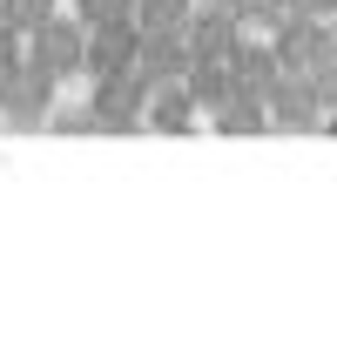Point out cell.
Returning <instances> with one entry per match:
<instances>
[{
  "label": "cell",
  "instance_id": "obj_2",
  "mask_svg": "<svg viewBox=\"0 0 337 351\" xmlns=\"http://www.w3.org/2000/svg\"><path fill=\"white\" fill-rule=\"evenodd\" d=\"M54 75H47L34 54H21L7 75H0V122L7 129H41L47 115H54Z\"/></svg>",
  "mask_w": 337,
  "mask_h": 351
},
{
  "label": "cell",
  "instance_id": "obj_8",
  "mask_svg": "<svg viewBox=\"0 0 337 351\" xmlns=\"http://www.w3.org/2000/svg\"><path fill=\"white\" fill-rule=\"evenodd\" d=\"M203 122V108H196V95H189V82H168L149 95V129L155 135H189Z\"/></svg>",
  "mask_w": 337,
  "mask_h": 351
},
{
  "label": "cell",
  "instance_id": "obj_9",
  "mask_svg": "<svg viewBox=\"0 0 337 351\" xmlns=\"http://www.w3.org/2000/svg\"><path fill=\"white\" fill-rule=\"evenodd\" d=\"M236 88H250V95H270V88L284 82V61H277V47H270V34H250V41L236 47Z\"/></svg>",
  "mask_w": 337,
  "mask_h": 351
},
{
  "label": "cell",
  "instance_id": "obj_19",
  "mask_svg": "<svg viewBox=\"0 0 337 351\" xmlns=\"http://www.w3.org/2000/svg\"><path fill=\"white\" fill-rule=\"evenodd\" d=\"M331 27H337V14H331Z\"/></svg>",
  "mask_w": 337,
  "mask_h": 351
},
{
  "label": "cell",
  "instance_id": "obj_17",
  "mask_svg": "<svg viewBox=\"0 0 337 351\" xmlns=\"http://www.w3.org/2000/svg\"><path fill=\"white\" fill-rule=\"evenodd\" d=\"M21 54H27V34H21V27H7V21H0V75H7V68H14V61H21Z\"/></svg>",
  "mask_w": 337,
  "mask_h": 351
},
{
  "label": "cell",
  "instance_id": "obj_11",
  "mask_svg": "<svg viewBox=\"0 0 337 351\" xmlns=\"http://www.w3.org/2000/svg\"><path fill=\"white\" fill-rule=\"evenodd\" d=\"M182 82H189V95H196V108L216 115V108L236 95V68H229V61H189V75H182Z\"/></svg>",
  "mask_w": 337,
  "mask_h": 351
},
{
  "label": "cell",
  "instance_id": "obj_3",
  "mask_svg": "<svg viewBox=\"0 0 337 351\" xmlns=\"http://www.w3.org/2000/svg\"><path fill=\"white\" fill-rule=\"evenodd\" d=\"M27 54L41 61L54 82L88 75V27H82V14H54L47 27H34V34H27Z\"/></svg>",
  "mask_w": 337,
  "mask_h": 351
},
{
  "label": "cell",
  "instance_id": "obj_20",
  "mask_svg": "<svg viewBox=\"0 0 337 351\" xmlns=\"http://www.w3.org/2000/svg\"><path fill=\"white\" fill-rule=\"evenodd\" d=\"M0 7H7V0H0Z\"/></svg>",
  "mask_w": 337,
  "mask_h": 351
},
{
  "label": "cell",
  "instance_id": "obj_4",
  "mask_svg": "<svg viewBox=\"0 0 337 351\" xmlns=\"http://www.w3.org/2000/svg\"><path fill=\"white\" fill-rule=\"evenodd\" d=\"M189 61H236V47L250 41V27L223 7V0H196V14H189Z\"/></svg>",
  "mask_w": 337,
  "mask_h": 351
},
{
  "label": "cell",
  "instance_id": "obj_18",
  "mask_svg": "<svg viewBox=\"0 0 337 351\" xmlns=\"http://www.w3.org/2000/svg\"><path fill=\"white\" fill-rule=\"evenodd\" d=\"M290 14H310V21H331L337 0H290Z\"/></svg>",
  "mask_w": 337,
  "mask_h": 351
},
{
  "label": "cell",
  "instance_id": "obj_16",
  "mask_svg": "<svg viewBox=\"0 0 337 351\" xmlns=\"http://www.w3.org/2000/svg\"><path fill=\"white\" fill-rule=\"evenodd\" d=\"M82 27H101V21H135V0H75Z\"/></svg>",
  "mask_w": 337,
  "mask_h": 351
},
{
  "label": "cell",
  "instance_id": "obj_13",
  "mask_svg": "<svg viewBox=\"0 0 337 351\" xmlns=\"http://www.w3.org/2000/svg\"><path fill=\"white\" fill-rule=\"evenodd\" d=\"M223 7H229V14H236L250 34H270V27L290 14V0H223Z\"/></svg>",
  "mask_w": 337,
  "mask_h": 351
},
{
  "label": "cell",
  "instance_id": "obj_10",
  "mask_svg": "<svg viewBox=\"0 0 337 351\" xmlns=\"http://www.w3.org/2000/svg\"><path fill=\"white\" fill-rule=\"evenodd\" d=\"M210 129L216 135H270V101L250 95V88H236V95L210 115Z\"/></svg>",
  "mask_w": 337,
  "mask_h": 351
},
{
  "label": "cell",
  "instance_id": "obj_12",
  "mask_svg": "<svg viewBox=\"0 0 337 351\" xmlns=\"http://www.w3.org/2000/svg\"><path fill=\"white\" fill-rule=\"evenodd\" d=\"M196 0H135V27H189Z\"/></svg>",
  "mask_w": 337,
  "mask_h": 351
},
{
  "label": "cell",
  "instance_id": "obj_6",
  "mask_svg": "<svg viewBox=\"0 0 337 351\" xmlns=\"http://www.w3.org/2000/svg\"><path fill=\"white\" fill-rule=\"evenodd\" d=\"M142 82L149 88H168L189 75V34L182 27H142V54H135Z\"/></svg>",
  "mask_w": 337,
  "mask_h": 351
},
{
  "label": "cell",
  "instance_id": "obj_15",
  "mask_svg": "<svg viewBox=\"0 0 337 351\" xmlns=\"http://www.w3.org/2000/svg\"><path fill=\"white\" fill-rule=\"evenodd\" d=\"M41 129H54V135H95V101H75V108H54Z\"/></svg>",
  "mask_w": 337,
  "mask_h": 351
},
{
  "label": "cell",
  "instance_id": "obj_7",
  "mask_svg": "<svg viewBox=\"0 0 337 351\" xmlns=\"http://www.w3.org/2000/svg\"><path fill=\"white\" fill-rule=\"evenodd\" d=\"M135 54H142V27H135V21H101V27H88V82L135 68Z\"/></svg>",
  "mask_w": 337,
  "mask_h": 351
},
{
  "label": "cell",
  "instance_id": "obj_1",
  "mask_svg": "<svg viewBox=\"0 0 337 351\" xmlns=\"http://www.w3.org/2000/svg\"><path fill=\"white\" fill-rule=\"evenodd\" d=\"M149 95H155V88L142 82V68L95 75V88H88V101H95V135H135V129H149Z\"/></svg>",
  "mask_w": 337,
  "mask_h": 351
},
{
  "label": "cell",
  "instance_id": "obj_5",
  "mask_svg": "<svg viewBox=\"0 0 337 351\" xmlns=\"http://www.w3.org/2000/svg\"><path fill=\"white\" fill-rule=\"evenodd\" d=\"M270 101V129H284V135H310V129H324V95L310 88V75H297V68H284V82L263 95Z\"/></svg>",
  "mask_w": 337,
  "mask_h": 351
},
{
  "label": "cell",
  "instance_id": "obj_14",
  "mask_svg": "<svg viewBox=\"0 0 337 351\" xmlns=\"http://www.w3.org/2000/svg\"><path fill=\"white\" fill-rule=\"evenodd\" d=\"M54 14H61V0H7V7H0V21H7V27H21V34L47 27Z\"/></svg>",
  "mask_w": 337,
  "mask_h": 351
}]
</instances>
